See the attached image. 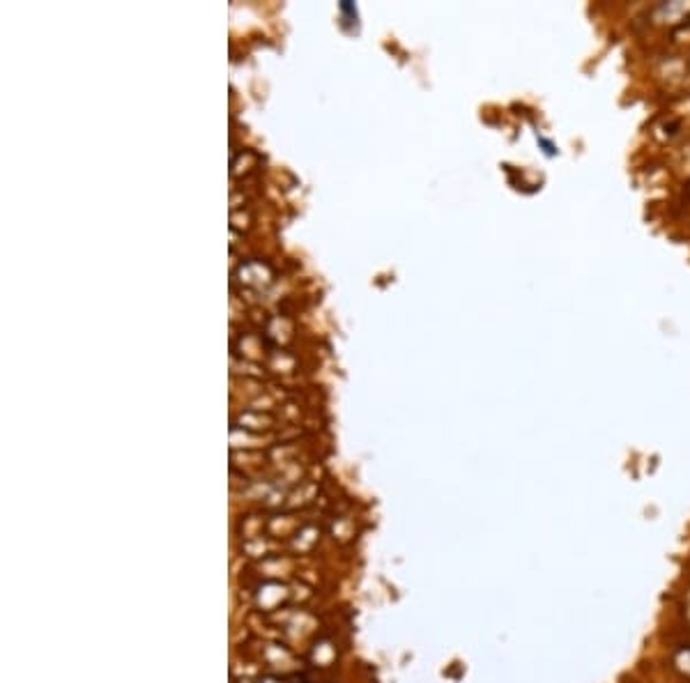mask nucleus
<instances>
[]
</instances>
